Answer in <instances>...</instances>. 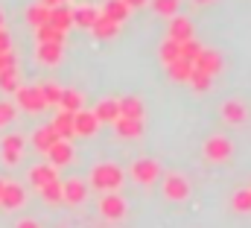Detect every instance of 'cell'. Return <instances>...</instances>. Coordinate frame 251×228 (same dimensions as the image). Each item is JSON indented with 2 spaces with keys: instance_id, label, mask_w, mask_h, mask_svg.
Instances as JSON below:
<instances>
[{
  "instance_id": "cell-1",
  "label": "cell",
  "mask_w": 251,
  "mask_h": 228,
  "mask_svg": "<svg viewBox=\"0 0 251 228\" xmlns=\"http://www.w3.org/2000/svg\"><path fill=\"white\" fill-rule=\"evenodd\" d=\"M123 184V170L117 164H97L91 172V187L94 190H105V193H114L120 190Z\"/></svg>"
},
{
  "instance_id": "cell-2",
  "label": "cell",
  "mask_w": 251,
  "mask_h": 228,
  "mask_svg": "<svg viewBox=\"0 0 251 228\" xmlns=\"http://www.w3.org/2000/svg\"><path fill=\"white\" fill-rule=\"evenodd\" d=\"M15 106L18 109H24V112H29V114H38V112H44L47 109V100H44V94H41V85L38 88H18L15 91Z\"/></svg>"
},
{
  "instance_id": "cell-3",
  "label": "cell",
  "mask_w": 251,
  "mask_h": 228,
  "mask_svg": "<svg viewBox=\"0 0 251 228\" xmlns=\"http://www.w3.org/2000/svg\"><path fill=\"white\" fill-rule=\"evenodd\" d=\"M231 152H234V146H231V141H228V138H222V135L207 138V141H204V146H201V155H204L207 161H216V164L228 161V158H231Z\"/></svg>"
},
{
  "instance_id": "cell-4",
  "label": "cell",
  "mask_w": 251,
  "mask_h": 228,
  "mask_svg": "<svg viewBox=\"0 0 251 228\" xmlns=\"http://www.w3.org/2000/svg\"><path fill=\"white\" fill-rule=\"evenodd\" d=\"M164 196L167 199H173V202H184L190 196V181L181 175V172H170L167 178H164Z\"/></svg>"
},
{
  "instance_id": "cell-5",
  "label": "cell",
  "mask_w": 251,
  "mask_h": 228,
  "mask_svg": "<svg viewBox=\"0 0 251 228\" xmlns=\"http://www.w3.org/2000/svg\"><path fill=\"white\" fill-rule=\"evenodd\" d=\"M21 155H24V135H6L0 141V158H3V164L15 167L21 161Z\"/></svg>"
},
{
  "instance_id": "cell-6",
  "label": "cell",
  "mask_w": 251,
  "mask_h": 228,
  "mask_svg": "<svg viewBox=\"0 0 251 228\" xmlns=\"http://www.w3.org/2000/svg\"><path fill=\"white\" fill-rule=\"evenodd\" d=\"M126 211H128V205H126V199L120 196V193H105L102 202H100V214H102L105 220H111V223L123 220Z\"/></svg>"
},
{
  "instance_id": "cell-7",
  "label": "cell",
  "mask_w": 251,
  "mask_h": 228,
  "mask_svg": "<svg viewBox=\"0 0 251 228\" xmlns=\"http://www.w3.org/2000/svg\"><path fill=\"white\" fill-rule=\"evenodd\" d=\"M158 175H161V164L152 161V158H137V161L131 164V178L140 181V184H152Z\"/></svg>"
},
{
  "instance_id": "cell-8",
  "label": "cell",
  "mask_w": 251,
  "mask_h": 228,
  "mask_svg": "<svg viewBox=\"0 0 251 228\" xmlns=\"http://www.w3.org/2000/svg\"><path fill=\"white\" fill-rule=\"evenodd\" d=\"M24 202H26V190L15 181H6V187L0 193V205L6 211H18V208H24Z\"/></svg>"
},
{
  "instance_id": "cell-9",
  "label": "cell",
  "mask_w": 251,
  "mask_h": 228,
  "mask_svg": "<svg viewBox=\"0 0 251 228\" xmlns=\"http://www.w3.org/2000/svg\"><path fill=\"white\" fill-rule=\"evenodd\" d=\"M62 196L67 205H82L88 199V184L82 178H67L62 181Z\"/></svg>"
},
{
  "instance_id": "cell-10",
  "label": "cell",
  "mask_w": 251,
  "mask_h": 228,
  "mask_svg": "<svg viewBox=\"0 0 251 228\" xmlns=\"http://www.w3.org/2000/svg\"><path fill=\"white\" fill-rule=\"evenodd\" d=\"M73 129H76V135H82V138H91V135H97V129H100V120H97V114H94V112H85V109H79V112L73 114Z\"/></svg>"
},
{
  "instance_id": "cell-11",
  "label": "cell",
  "mask_w": 251,
  "mask_h": 228,
  "mask_svg": "<svg viewBox=\"0 0 251 228\" xmlns=\"http://www.w3.org/2000/svg\"><path fill=\"white\" fill-rule=\"evenodd\" d=\"M193 67H196V70H204L207 76H216V73L222 70V56H219L216 50H204V47H201V53L196 56Z\"/></svg>"
},
{
  "instance_id": "cell-12",
  "label": "cell",
  "mask_w": 251,
  "mask_h": 228,
  "mask_svg": "<svg viewBox=\"0 0 251 228\" xmlns=\"http://www.w3.org/2000/svg\"><path fill=\"white\" fill-rule=\"evenodd\" d=\"M47 155H50V164L59 170V167H67L70 161H73V143L70 141H56L50 149H47Z\"/></svg>"
},
{
  "instance_id": "cell-13",
  "label": "cell",
  "mask_w": 251,
  "mask_h": 228,
  "mask_svg": "<svg viewBox=\"0 0 251 228\" xmlns=\"http://www.w3.org/2000/svg\"><path fill=\"white\" fill-rule=\"evenodd\" d=\"M222 117H225L228 123L240 126V123H246L249 109H246V103H240V100H225V103H222Z\"/></svg>"
},
{
  "instance_id": "cell-14",
  "label": "cell",
  "mask_w": 251,
  "mask_h": 228,
  "mask_svg": "<svg viewBox=\"0 0 251 228\" xmlns=\"http://www.w3.org/2000/svg\"><path fill=\"white\" fill-rule=\"evenodd\" d=\"M56 141H62V138H59V132H56L53 126H41V129H35V135H32V146H35L38 152H47Z\"/></svg>"
},
{
  "instance_id": "cell-15",
  "label": "cell",
  "mask_w": 251,
  "mask_h": 228,
  "mask_svg": "<svg viewBox=\"0 0 251 228\" xmlns=\"http://www.w3.org/2000/svg\"><path fill=\"white\" fill-rule=\"evenodd\" d=\"M94 114H97V120L100 123H117L120 120V100H102L97 109H94Z\"/></svg>"
},
{
  "instance_id": "cell-16",
  "label": "cell",
  "mask_w": 251,
  "mask_h": 228,
  "mask_svg": "<svg viewBox=\"0 0 251 228\" xmlns=\"http://www.w3.org/2000/svg\"><path fill=\"white\" fill-rule=\"evenodd\" d=\"M50 27H56L59 32H67L70 27H73V9H67V6H56V9H50V21H47Z\"/></svg>"
},
{
  "instance_id": "cell-17",
  "label": "cell",
  "mask_w": 251,
  "mask_h": 228,
  "mask_svg": "<svg viewBox=\"0 0 251 228\" xmlns=\"http://www.w3.org/2000/svg\"><path fill=\"white\" fill-rule=\"evenodd\" d=\"M56 132H59V138L62 141H70L73 135H76V129H73V112H59L53 117V123H50Z\"/></svg>"
},
{
  "instance_id": "cell-18",
  "label": "cell",
  "mask_w": 251,
  "mask_h": 228,
  "mask_svg": "<svg viewBox=\"0 0 251 228\" xmlns=\"http://www.w3.org/2000/svg\"><path fill=\"white\" fill-rule=\"evenodd\" d=\"M170 38H176L178 44H181V41H187V38H193V27H190L187 18L173 15V21H170Z\"/></svg>"
},
{
  "instance_id": "cell-19",
  "label": "cell",
  "mask_w": 251,
  "mask_h": 228,
  "mask_svg": "<svg viewBox=\"0 0 251 228\" xmlns=\"http://www.w3.org/2000/svg\"><path fill=\"white\" fill-rule=\"evenodd\" d=\"M35 56H38L41 64H50V67H53V64H59V61H62L64 44H38V53H35Z\"/></svg>"
},
{
  "instance_id": "cell-20",
  "label": "cell",
  "mask_w": 251,
  "mask_h": 228,
  "mask_svg": "<svg viewBox=\"0 0 251 228\" xmlns=\"http://www.w3.org/2000/svg\"><path fill=\"white\" fill-rule=\"evenodd\" d=\"M114 129H117V135H120V138H140V135H143V120L120 117V120L114 123Z\"/></svg>"
},
{
  "instance_id": "cell-21",
  "label": "cell",
  "mask_w": 251,
  "mask_h": 228,
  "mask_svg": "<svg viewBox=\"0 0 251 228\" xmlns=\"http://www.w3.org/2000/svg\"><path fill=\"white\" fill-rule=\"evenodd\" d=\"M29 181H32L35 187H44V184L56 181V167H53V164H35V167L29 170Z\"/></svg>"
},
{
  "instance_id": "cell-22",
  "label": "cell",
  "mask_w": 251,
  "mask_h": 228,
  "mask_svg": "<svg viewBox=\"0 0 251 228\" xmlns=\"http://www.w3.org/2000/svg\"><path fill=\"white\" fill-rule=\"evenodd\" d=\"M97 18H100V12H97L94 6H79V9H73V27L91 29V27L97 24Z\"/></svg>"
},
{
  "instance_id": "cell-23",
  "label": "cell",
  "mask_w": 251,
  "mask_h": 228,
  "mask_svg": "<svg viewBox=\"0 0 251 228\" xmlns=\"http://www.w3.org/2000/svg\"><path fill=\"white\" fill-rule=\"evenodd\" d=\"M91 32H94L97 38H114V35L120 32V24H117V21H111V18H105V15H100V18H97V24L91 27Z\"/></svg>"
},
{
  "instance_id": "cell-24",
  "label": "cell",
  "mask_w": 251,
  "mask_h": 228,
  "mask_svg": "<svg viewBox=\"0 0 251 228\" xmlns=\"http://www.w3.org/2000/svg\"><path fill=\"white\" fill-rule=\"evenodd\" d=\"M143 100L140 97H123L120 100V117H134V120H143Z\"/></svg>"
},
{
  "instance_id": "cell-25",
  "label": "cell",
  "mask_w": 251,
  "mask_h": 228,
  "mask_svg": "<svg viewBox=\"0 0 251 228\" xmlns=\"http://www.w3.org/2000/svg\"><path fill=\"white\" fill-rule=\"evenodd\" d=\"M170 70V79L173 82H190V73H193V61H184V58H176L167 64Z\"/></svg>"
},
{
  "instance_id": "cell-26",
  "label": "cell",
  "mask_w": 251,
  "mask_h": 228,
  "mask_svg": "<svg viewBox=\"0 0 251 228\" xmlns=\"http://www.w3.org/2000/svg\"><path fill=\"white\" fill-rule=\"evenodd\" d=\"M35 38H38V44H64V32H59V29L50 27V24L35 27Z\"/></svg>"
},
{
  "instance_id": "cell-27",
  "label": "cell",
  "mask_w": 251,
  "mask_h": 228,
  "mask_svg": "<svg viewBox=\"0 0 251 228\" xmlns=\"http://www.w3.org/2000/svg\"><path fill=\"white\" fill-rule=\"evenodd\" d=\"M102 15L111 18V21H117V24H123L126 18H128V6H126V0H108L105 9H102Z\"/></svg>"
},
{
  "instance_id": "cell-28",
  "label": "cell",
  "mask_w": 251,
  "mask_h": 228,
  "mask_svg": "<svg viewBox=\"0 0 251 228\" xmlns=\"http://www.w3.org/2000/svg\"><path fill=\"white\" fill-rule=\"evenodd\" d=\"M59 106H62V112H73V114H76L79 109H82V94H79V91H73V88H64Z\"/></svg>"
},
{
  "instance_id": "cell-29",
  "label": "cell",
  "mask_w": 251,
  "mask_h": 228,
  "mask_svg": "<svg viewBox=\"0 0 251 228\" xmlns=\"http://www.w3.org/2000/svg\"><path fill=\"white\" fill-rule=\"evenodd\" d=\"M26 21H29V27H44L50 21V9L41 6V3H35V6L26 9Z\"/></svg>"
},
{
  "instance_id": "cell-30",
  "label": "cell",
  "mask_w": 251,
  "mask_h": 228,
  "mask_svg": "<svg viewBox=\"0 0 251 228\" xmlns=\"http://www.w3.org/2000/svg\"><path fill=\"white\" fill-rule=\"evenodd\" d=\"M38 193H41V199H44V202H50V205L64 202V196H62V181H59V178H56V181H50V184H44V187H38Z\"/></svg>"
},
{
  "instance_id": "cell-31",
  "label": "cell",
  "mask_w": 251,
  "mask_h": 228,
  "mask_svg": "<svg viewBox=\"0 0 251 228\" xmlns=\"http://www.w3.org/2000/svg\"><path fill=\"white\" fill-rule=\"evenodd\" d=\"M178 50H181V44H178L176 38H167V41H161V50H158V53H161V61H164V64L176 61V58H178Z\"/></svg>"
},
{
  "instance_id": "cell-32",
  "label": "cell",
  "mask_w": 251,
  "mask_h": 228,
  "mask_svg": "<svg viewBox=\"0 0 251 228\" xmlns=\"http://www.w3.org/2000/svg\"><path fill=\"white\" fill-rule=\"evenodd\" d=\"M18 88H21V82H18V70H15V67L3 70V73H0V91H6V94H15Z\"/></svg>"
},
{
  "instance_id": "cell-33",
  "label": "cell",
  "mask_w": 251,
  "mask_h": 228,
  "mask_svg": "<svg viewBox=\"0 0 251 228\" xmlns=\"http://www.w3.org/2000/svg\"><path fill=\"white\" fill-rule=\"evenodd\" d=\"M231 205H234V211H237V214H251V187H249V190H237Z\"/></svg>"
},
{
  "instance_id": "cell-34",
  "label": "cell",
  "mask_w": 251,
  "mask_h": 228,
  "mask_svg": "<svg viewBox=\"0 0 251 228\" xmlns=\"http://www.w3.org/2000/svg\"><path fill=\"white\" fill-rule=\"evenodd\" d=\"M210 82H213V76H207L204 70H196V67H193V73H190V85H193L196 91H207Z\"/></svg>"
},
{
  "instance_id": "cell-35",
  "label": "cell",
  "mask_w": 251,
  "mask_h": 228,
  "mask_svg": "<svg viewBox=\"0 0 251 228\" xmlns=\"http://www.w3.org/2000/svg\"><path fill=\"white\" fill-rule=\"evenodd\" d=\"M15 117H18V106H15V103H9V100H0V129H3V126H9Z\"/></svg>"
},
{
  "instance_id": "cell-36",
  "label": "cell",
  "mask_w": 251,
  "mask_h": 228,
  "mask_svg": "<svg viewBox=\"0 0 251 228\" xmlns=\"http://www.w3.org/2000/svg\"><path fill=\"white\" fill-rule=\"evenodd\" d=\"M201 53V47L193 41V38H187V41H181V50H178V58H184V61H196V56Z\"/></svg>"
},
{
  "instance_id": "cell-37",
  "label": "cell",
  "mask_w": 251,
  "mask_h": 228,
  "mask_svg": "<svg viewBox=\"0 0 251 228\" xmlns=\"http://www.w3.org/2000/svg\"><path fill=\"white\" fill-rule=\"evenodd\" d=\"M62 91L59 85H53V82H47V85H41V94H44V100H47V106H56L59 100H62Z\"/></svg>"
},
{
  "instance_id": "cell-38",
  "label": "cell",
  "mask_w": 251,
  "mask_h": 228,
  "mask_svg": "<svg viewBox=\"0 0 251 228\" xmlns=\"http://www.w3.org/2000/svg\"><path fill=\"white\" fill-rule=\"evenodd\" d=\"M152 9L158 15H176L178 12V0H152Z\"/></svg>"
},
{
  "instance_id": "cell-39",
  "label": "cell",
  "mask_w": 251,
  "mask_h": 228,
  "mask_svg": "<svg viewBox=\"0 0 251 228\" xmlns=\"http://www.w3.org/2000/svg\"><path fill=\"white\" fill-rule=\"evenodd\" d=\"M9 67H15V53H12V50H9V53H0V73L9 70Z\"/></svg>"
},
{
  "instance_id": "cell-40",
  "label": "cell",
  "mask_w": 251,
  "mask_h": 228,
  "mask_svg": "<svg viewBox=\"0 0 251 228\" xmlns=\"http://www.w3.org/2000/svg\"><path fill=\"white\" fill-rule=\"evenodd\" d=\"M9 50H12V38L6 29H0V53H9Z\"/></svg>"
},
{
  "instance_id": "cell-41",
  "label": "cell",
  "mask_w": 251,
  "mask_h": 228,
  "mask_svg": "<svg viewBox=\"0 0 251 228\" xmlns=\"http://www.w3.org/2000/svg\"><path fill=\"white\" fill-rule=\"evenodd\" d=\"M41 6H47V9H56V6H64V0H38Z\"/></svg>"
},
{
  "instance_id": "cell-42",
  "label": "cell",
  "mask_w": 251,
  "mask_h": 228,
  "mask_svg": "<svg viewBox=\"0 0 251 228\" xmlns=\"http://www.w3.org/2000/svg\"><path fill=\"white\" fill-rule=\"evenodd\" d=\"M15 228H41V226H38L35 220H21V223H18Z\"/></svg>"
},
{
  "instance_id": "cell-43",
  "label": "cell",
  "mask_w": 251,
  "mask_h": 228,
  "mask_svg": "<svg viewBox=\"0 0 251 228\" xmlns=\"http://www.w3.org/2000/svg\"><path fill=\"white\" fill-rule=\"evenodd\" d=\"M146 3H149V0H126L128 9H134V6H146Z\"/></svg>"
},
{
  "instance_id": "cell-44",
  "label": "cell",
  "mask_w": 251,
  "mask_h": 228,
  "mask_svg": "<svg viewBox=\"0 0 251 228\" xmlns=\"http://www.w3.org/2000/svg\"><path fill=\"white\" fill-rule=\"evenodd\" d=\"M3 187H6V181H3V178H0V193H3Z\"/></svg>"
},
{
  "instance_id": "cell-45",
  "label": "cell",
  "mask_w": 251,
  "mask_h": 228,
  "mask_svg": "<svg viewBox=\"0 0 251 228\" xmlns=\"http://www.w3.org/2000/svg\"><path fill=\"white\" fill-rule=\"evenodd\" d=\"M196 3H213V0H196Z\"/></svg>"
},
{
  "instance_id": "cell-46",
  "label": "cell",
  "mask_w": 251,
  "mask_h": 228,
  "mask_svg": "<svg viewBox=\"0 0 251 228\" xmlns=\"http://www.w3.org/2000/svg\"><path fill=\"white\" fill-rule=\"evenodd\" d=\"M0 29H3V12H0Z\"/></svg>"
}]
</instances>
